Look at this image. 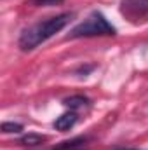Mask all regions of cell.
<instances>
[{
  "instance_id": "cell-7",
  "label": "cell",
  "mask_w": 148,
  "mask_h": 150,
  "mask_svg": "<svg viewBox=\"0 0 148 150\" xmlns=\"http://www.w3.org/2000/svg\"><path fill=\"white\" fill-rule=\"evenodd\" d=\"M47 138L45 136H40V134H26L19 140L21 145H30V147H35V145H40L42 142H45Z\"/></svg>"
},
{
  "instance_id": "cell-3",
  "label": "cell",
  "mask_w": 148,
  "mask_h": 150,
  "mask_svg": "<svg viewBox=\"0 0 148 150\" xmlns=\"http://www.w3.org/2000/svg\"><path fill=\"white\" fill-rule=\"evenodd\" d=\"M120 14L132 25L148 21V0H122Z\"/></svg>"
},
{
  "instance_id": "cell-8",
  "label": "cell",
  "mask_w": 148,
  "mask_h": 150,
  "mask_svg": "<svg viewBox=\"0 0 148 150\" xmlns=\"http://www.w3.org/2000/svg\"><path fill=\"white\" fill-rule=\"evenodd\" d=\"M2 131L7 133V134H9V133H16V134H18V133L23 131V126L18 124V122H4V124H2Z\"/></svg>"
},
{
  "instance_id": "cell-1",
  "label": "cell",
  "mask_w": 148,
  "mask_h": 150,
  "mask_svg": "<svg viewBox=\"0 0 148 150\" xmlns=\"http://www.w3.org/2000/svg\"><path fill=\"white\" fill-rule=\"evenodd\" d=\"M73 14L72 12H63L58 16H52L45 21H40L37 25L23 30L21 37H19V47L23 51H33L35 47H38L40 44H44L45 40H49L51 37H54L56 33H59L70 21H72Z\"/></svg>"
},
{
  "instance_id": "cell-4",
  "label": "cell",
  "mask_w": 148,
  "mask_h": 150,
  "mask_svg": "<svg viewBox=\"0 0 148 150\" xmlns=\"http://www.w3.org/2000/svg\"><path fill=\"white\" fill-rule=\"evenodd\" d=\"M77 119H78V117H77V112L70 110V112L59 115V117L54 120V127H56L58 131H70L75 124H77Z\"/></svg>"
},
{
  "instance_id": "cell-9",
  "label": "cell",
  "mask_w": 148,
  "mask_h": 150,
  "mask_svg": "<svg viewBox=\"0 0 148 150\" xmlns=\"http://www.w3.org/2000/svg\"><path fill=\"white\" fill-rule=\"evenodd\" d=\"M35 5H45V7H49V5H58V4H61L63 0H32Z\"/></svg>"
},
{
  "instance_id": "cell-10",
  "label": "cell",
  "mask_w": 148,
  "mask_h": 150,
  "mask_svg": "<svg viewBox=\"0 0 148 150\" xmlns=\"http://www.w3.org/2000/svg\"><path fill=\"white\" fill-rule=\"evenodd\" d=\"M117 150H134V149H117Z\"/></svg>"
},
{
  "instance_id": "cell-2",
  "label": "cell",
  "mask_w": 148,
  "mask_h": 150,
  "mask_svg": "<svg viewBox=\"0 0 148 150\" xmlns=\"http://www.w3.org/2000/svg\"><path fill=\"white\" fill-rule=\"evenodd\" d=\"M117 30L110 21L99 12H91L80 25H77L70 32V38H82V37H103V35H115Z\"/></svg>"
},
{
  "instance_id": "cell-5",
  "label": "cell",
  "mask_w": 148,
  "mask_h": 150,
  "mask_svg": "<svg viewBox=\"0 0 148 150\" xmlns=\"http://www.w3.org/2000/svg\"><path fill=\"white\" fill-rule=\"evenodd\" d=\"M65 105L70 108V110H82L84 107H89V100L85 96H72V98H66L65 100Z\"/></svg>"
},
{
  "instance_id": "cell-6",
  "label": "cell",
  "mask_w": 148,
  "mask_h": 150,
  "mask_svg": "<svg viewBox=\"0 0 148 150\" xmlns=\"http://www.w3.org/2000/svg\"><path fill=\"white\" fill-rule=\"evenodd\" d=\"M87 140L89 138H85V136H78V138H73V140H68V142L59 143L58 147H54L52 150H75V149H78L80 145H84Z\"/></svg>"
}]
</instances>
